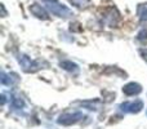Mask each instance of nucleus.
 I'll return each instance as SVG.
<instances>
[{
	"instance_id": "nucleus-10",
	"label": "nucleus",
	"mask_w": 147,
	"mask_h": 129,
	"mask_svg": "<svg viewBox=\"0 0 147 129\" xmlns=\"http://www.w3.org/2000/svg\"><path fill=\"white\" fill-rule=\"evenodd\" d=\"M137 14L140 17V20L147 21V3L146 4H140L137 8Z\"/></svg>"
},
{
	"instance_id": "nucleus-12",
	"label": "nucleus",
	"mask_w": 147,
	"mask_h": 129,
	"mask_svg": "<svg viewBox=\"0 0 147 129\" xmlns=\"http://www.w3.org/2000/svg\"><path fill=\"white\" fill-rule=\"evenodd\" d=\"M25 106V102L20 97H13L12 98V107L13 109H22Z\"/></svg>"
},
{
	"instance_id": "nucleus-2",
	"label": "nucleus",
	"mask_w": 147,
	"mask_h": 129,
	"mask_svg": "<svg viewBox=\"0 0 147 129\" xmlns=\"http://www.w3.org/2000/svg\"><path fill=\"white\" fill-rule=\"evenodd\" d=\"M18 62H20L21 67L23 68V71H26V72H35L40 68V65H39L38 61L31 59L26 54H20L18 56Z\"/></svg>"
},
{
	"instance_id": "nucleus-4",
	"label": "nucleus",
	"mask_w": 147,
	"mask_h": 129,
	"mask_svg": "<svg viewBox=\"0 0 147 129\" xmlns=\"http://www.w3.org/2000/svg\"><path fill=\"white\" fill-rule=\"evenodd\" d=\"M119 109L123 112H127V114H137L143 109V102L141 99H136L132 102H124L119 106Z\"/></svg>"
},
{
	"instance_id": "nucleus-6",
	"label": "nucleus",
	"mask_w": 147,
	"mask_h": 129,
	"mask_svg": "<svg viewBox=\"0 0 147 129\" xmlns=\"http://www.w3.org/2000/svg\"><path fill=\"white\" fill-rule=\"evenodd\" d=\"M123 92H124V94H127V96H137V94H140L141 92H142V86L138 83H129V84H127V85H124Z\"/></svg>"
},
{
	"instance_id": "nucleus-13",
	"label": "nucleus",
	"mask_w": 147,
	"mask_h": 129,
	"mask_svg": "<svg viewBox=\"0 0 147 129\" xmlns=\"http://www.w3.org/2000/svg\"><path fill=\"white\" fill-rule=\"evenodd\" d=\"M137 39L140 41H147V28H142V30L138 32V35H137Z\"/></svg>"
},
{
	"instance_id": "nucleus-9",
	"label": "nucleus",
	"mask_w": 147,
	"mask_h": 129,
	"mask_svg": "<svg viewBox=\"0 0 147 129\" xmlns=\"http://www.w3.org/2000/svg\"><path fill=\"white\" fill-rule=\"evenodd\" d=\"M61 67L65 68L66 71H70V72H78L79 71V67L76 63H74L71 61H63L61 62Z\"/></svg>"
},
{
	"instance_id": "nucleus-14",
	"label": "nucleus",
	"mask_w": 147,
	"mask_h": 129,
	"mask_svg": "<svg viewBox=\"0 0 147 129\" xmlns=\"http://www.w3.org/2000/svg\"><path fill=\"white\" fill-rule=\"evenodd\" d=\"M140 53H141V56H142V58L145 59V62H147V49H140Z\"/></svg>"
},
{
	"instance_id": "nucleus-5",
	"label": "nucleus",
	"mask_w": 147,
	"mask_h": 129,
	"mask_svg": "<svg viewBox=\"0 0 147 129\" xmlns=\"http://www.w3.org/2000/svg\"><path fill=\"white\" fill-rule=\"evenodd\" d=\"M102 20H103V23H106L107 26L115 27L117 25V21H119V13H117V10L115 8H110L103 13Z\"/></svg>"
},
{
	"instance_id": "nucleus-11",
	"label": "nucleus",
	"mask_w": 147,
	"mask_h": 129,
	"mask_svg": "<svg viewBox=\"0 0 147 129\" xmlns=\"http://www.w3.org/2000/svg\"><path fill=\"white\" fill-rule=\"evenodd\" d=\"M72 5H75L76 8H80V9H85L90 5V0H70Z\"/></svg>"
},
{
	"instance_id": "nucleus-7",
	"label": "nucleus",
	"mask_w": 147,
	"mask_h": 129,
	"mask_svg": "<svg viewBox=\"0 0 147 129\" xmlns=\"http://www.w3.org/2000/svg\"><path fill=\"white\" fill-rule=\"evenodd\" d=\"M18 81V76L16 74H5L4 71H1V84L7 86L14 85Z\"/></svg>"
},
{
	"instance_id": "nucleus-3",
	"label": "nucleus",
	"mask_w": 147,
	"mask_h": 129,
	"mask_svg": "<svg viewBox=\"0 0 147 129\" xmlns=\"http://www.w3.org/2000/svg\"><path fill=\"white\" fill-rule=\"evenodd\" d=\"M84 118V115L81 112H66V114H62L58 118V123L61 125H72L76 124L78 122H80Z\"/></svg>"
},
{
	"instance_id": "nucleus-1",
	"label": "nucleus",
	"mask_w": 147,
	"mask_h": 129,
	"mask_svg": "<svg viewBox=\"0 0 147 129\" xmlns=\"http://www.w3.org/2000/svg\"><path fill=\"white\" fill-rule=\"evenodd\" d=\"M45 3V7L47 9H49V12L52 14L57 16V17H63V18H67L70 16H72V12L63 4H59L57 0H44Z\"/></svg>"
},
{
	"instance_id": "nucleus-8",
	"label": "nucleus",
	"mask_w": 147,
	"mask_h": 129,
	"mask_svg": "<svg viewBox=\"0 0 147 129\" xmlns=\"http://www.w3.org/2000/svg\"><path fill=\"white\" fill-rule=\"evenodd\" d=\"M30 12L32 13L35 17L40 18V20H48V13H47V10L44 9V8H41L40 5L38 4H32L30 7Z\"/></svg>"
},
{
	"instance_id": "nucleus-15",
	"label": "nucleus",
	"mask_w": 147,
	"mask_h": 129,
	"mask_svg": "<svg viewBox=\"0 0 147 129\" xmlns=\"http://www.w3.org/2000/svg\"><path fill=\"white\" fill-rule=\"evenodd\" d=\"M1 10H3V17H5V16H7V13H5V9H4V5H1Z\"/></svg>"
}]
</instances>
